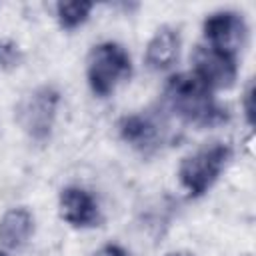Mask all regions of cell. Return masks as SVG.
Masks as SVG:
<instances>
[{
	"label": "cell",
	"instance_id": "52a82bcc",
	"mask_svg": "<svg viewBox=\"0 0 256 256\" xmlns=\"http://www.w3.org/2000/svg\"><path fill=\"white\" fill-rule=\"evenodd\" d=\"M60 218L72 228H94L100 224L102 214L98 200L82 186H66L58 196Z\"/></svg>",
	"mask_w": 256,
	"mask_h": 256
},
{
	"label": "cell",
	"instance_id": "8fae6325",
	"mask_svg": "<svg viewBox=\"0 0 256 256\" xmlns=\"http://www.w3.org/2000/svg\"><path fill=\"white\" fill-rule=\"evenodd\" d=\"M94 4L92 2H82V0H72V2H58L56 4V18L58 24L64 30H76L82 26L92 12Z\"/></svg>",
	"mask_w": 256,
	"mask_h": 256
},
{
	"label": "cell",
	"instance_id": "30bf717a",
	"mask_svg": "<svg viewBox=\"0 0 256 256\" xmlns=\"http://www.w3.org/2000/svg\"><path fill=\"white\" fill-rule=\"evenodd\" d=\"M34 232V216L28 208H10L0 218V244L10 250L22 248Z\"/></svg>",
	"mask_w": 256,
	"mask_h": 256
},
{
	"label": "cell",
	"instance_id": "3957f363",
	"mask_svg": "<svg viewBox=\"0 0 256 256\" xmlns=\"http://www.w3.org/2000/svg\"><path fill=\"white\" fill-rule=\"evenodd\" d=\"M132 74V58L128 50L112 40L96 44L86 62V78L90 90L98 98L110 96Z\"/></svg>",
	"mask_w": 256,
	"mask_h": 256
},
{
	"label": "cell",
	"instance_id": "7a4b0ae2",
	"mask_svg": "<svg viewBox=\"0 0 256 256\" xmlns=\"http://www.w3.org/2000/svg\"><path fill=\"white\" fill-rule=\"evenodd\" d=\"M232 160V146L226 142H210L182 158L178 166L180 186L190 198L206 194L222 176Z\"/></svg>",
	"mask_w": 256,
	"mask_h": 256
},
{
	"label": "cell",
	"instance_id": "6da1fadb",
	"mask_svg": "<svg viewBox=\"0 0 256 256\" xmlns=\"http://www.w3.org/2000/svg\"><path fill=\"white\" fill-rule=\"evenodd\" d=\"M164 100L180 120L200 128L218 126L228 120V110L214 100V90L194 72L174 74L164 88Z\"/></svg>",
	"mask_w": 256,
	"mask_h": 256
},
{
	"label": "cell",
	"instance_id": "ba28073f",
	"mask_svg": "<svg viewBox=\"0 0 256 256\" xmlns=\"http://www.w3.org/2000/svg\"><path fill=\"white\" fill-rule=\"evenodd\" d=\"M118 134L130 148L142 154H152L162 142L160 126L152 116L142 112H132L122 116L118 122Z\"/></svg>",
	"mask_w": 256,
	"mask_h": 256
},
{
	"label": "cell",
	"instance_id": "5b68a950",
	"mask_svg": "<svg viewBox=\"0 0 256 256\" xmlns=\"http://www.w3.org/2000/svg\"><path fill=\"white\" fill-rule=\"evenodd\" d=\"M202 32L206 38V46L236 56L242 50L248 34L246 20L236 10H216L208 14L202 22Z\"/></svg>",
	"mask_w": 256,
	"mask_h": 256
},
{
	"label": "cell",
	"instance_id": "9c48e42d",
	"mask_svg": "<svg viewBox=\"0 0 256 256\" xmlns=\"http://www.w3.org/2000/svg\"><path fill=\"white\" fill-rule=\"evenodd\" d=\"M180 32L172 26H162L154 32V36L146 44L144 52V62L150 70L154 72H164L174 66L180 54Z\"/></svg>",
	"mask_w": 256,
	"mask_h": 256
},
{
	"label": "cell",
	"instance_id": "4fadbf2b",
	"mask_svg": "<svg viewBox=\"0 0 256 256\" xmlns=\"http://www.w3.org/2000/svg\"><path fill=\"white\" fill-rule=\"evenodd\" d=\"M242 108H244V116L246 122L252 124L254 122V82L250 80L244 88V96H242Z\"/></svg>",
	"mask_w": 256,
	"mask_h": 256
},
{
	"label": "cell",
	"instance_id": "7c38bea8",
	"mask_svg": "<svg viewBox=\"0 0 256 256\" xmlns=\"http://www.w3.org/2000/svg\"><path fill=\"white\" fill-rule=\"evenodd\" d=\"M20 62H22L20 46L10 38H0V70H12L20 66Z\"/></svg>",
	"mask_w": 256,
	"mask_h": 256
},
{
	"label": "cell",
	"instance_id": "8992f818",
	"mask_svg": "<svg viewBox=\"0 0 256 256\" xmlns=\"http://www.w3.org/2000/svg\"><path fill=\"white\" fill-rule=\"evenodd\" d=\"M192 72L210 90L230 88V86H234L236 76H238L236 56H230V54L210 48L206 44L196 46V50L192 54Z\"/></svg>",
	"mask_w": 256,
	"mask_h": 256
},
{
	"label": "cell",
	"instance_id": "2e32d148",
	"mask_svg": "<svg viewBox=\"0 0 256 256\" xmlns=\"http://www.w3.org/2000/svg\"><path fill=\"white\" fill-rule=\"evenodd\" d=\"M0 256H8V254H6V252H4V250H0Z\"/></svg>",
	"mask_w": 256,
	"mask_h": 256
},
{
	"label": "cell",
	"instance_id": "5bb4252c",
	"mask_svg": "<svg viewBox=\"0 0 256 256\" xmlns=\"http://www.w3.org/2000/svg\"><path fill=\"white\" fill-rule=\"evenodd\" d=\"M96 256H130V252L124 248V246H120V244H104L98 252H96Z\"/></svg>",
	"mask_w": 256,
	"mask_h": 256
},
{
	"label": "cell",
	"instance_id": "277c9868",
	"mask_svg": "<svg viewBox=\"0 0 256 256\" xmlns=\"http://www.w3.org/2000/svg\"><path fill=\"white\" fill-rule=\"evenodd\" d=\"M60 104V90L52 84H42L18 102L16 106V120L20 128L36 142H44L50 138L54 128L56 112Z\"/></svg>",
	"mask_w": 256,
	"mask_h": 256
},
{
	"label": "cell",
	"instance_id": "9a60e30c",
	"mask_svg": "<svg viewBox=\"0 0 256 256\" xmlns=\"http://www.w3.org/2000/svg\"><path fill=\"white\" fill-rule=\"evenodd\" d=\"M166 256H194L192 252H186V250H176V252H168Z\"/></svg>",
	"mask_w": 256,
	"mask_h": 256
}]
</instances>
